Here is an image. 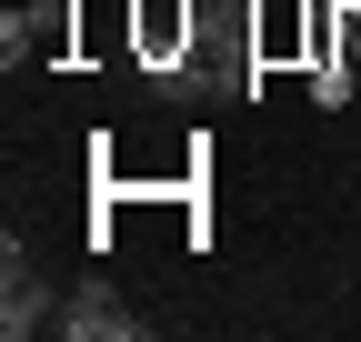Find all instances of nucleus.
<instances>
[{
	"mask_svg": "<svg viewBox=\"0 0 361 342\" xmlns=\"http://www.w3.org/2000/svg\"><path fill=\"white\" fill-rule=\"evenodd\" d=\"M40 322H61V312H51V282H40V262L11 242V262H0V332L20 342V332H40Z\"/></svg>",
	"mask_w": 361,
	"mask_h": 342,
	"instance_id": "f257e3e1",
	"label": "nucleus"
},
{
	"mask_svg": "<svg viewBox=\"0 0 361 342\" xmlns=\"http://www.w3.org/2000/svg\"><path fill=\"white\" fill-rule=\"evenodd\" d=\"M61 332H71V342H141V312H121V292L90 282V292L61 302Z\"/></svg>",
	"mask_w": 361,
	"mask_h": 342,
	"instance_id": "f03ea898",
	"label": "nucleus"
},
{
	"mask_svg": "<svg viewBox=\"0 0 361 342\" xmlns=\"http://www.w3.org/2000/svg\"><path fill=\"white\" fill-rule=\"evenodd\" d=\"M311 101L341 111V101H351V71H341V61H322V71H311Z\"/></svg>",
	"mask_w": 361,
	"mask_h": 342,
	"instance_id": "7ed1b4c3",
	"label": "nucleus"
},
{
	"mask_svg": "<svg viewBox=\"0 0 361 342\" xmlns=\"http://www.w3.org/2000/svg\"><path fill=\"white\" fill-rule=\"evenodd\" d=\"M40 11H71V0H40Z\"/></svg>",
	"mask_w": 361,
	"mask_h": 342,
	"instance_id": "20e7f679",
	"label": "nucleus"
}]
</instances>
